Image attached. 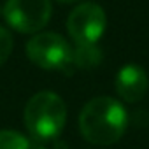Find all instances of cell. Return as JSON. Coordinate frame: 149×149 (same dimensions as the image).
Here are the masks:
<instances>
[{"mask_svg":"<svg viewBox=\"0 0 149 149\" xmlns=\"http://www.w3.org/2000/svg\"><path fill=\"white\" fill-rule=\"evenodd\" d=\"M51 0H7L2 14L11 28L21 33H37L51 19Z\"/></svg>","mask_w":149,"mask_h":149,"instance_id":"cell-4","label":"cell"},{"mask_svg":"<svg viewBox=\"0 0 149 149\" xmlns=\"http://www.w3.org/2000/svg\"><path fill=\"white\" fill-rule=\"evenodd\" d=\"M30 149H47V147H44V146H39V144H37V146H33V147H30Z\"/></svg>","mask_w":149,"mask_h":149,"instance_id":"cell-11","label":"cell"},{"mask_svg":"<svg viewBox=\"0 0 149 149\" xmlns=\"http://www.w3.org/2000/svg\"><path fill=\"white\" fill-rule=\"evenodd\" d=\"M28 60L44 70H67L72 65V47L54 32L35 33L25 46Z\"/></svg>","mask_w":149,"mask_h":149,"instance_id":"cell-3","label":"cell"},{"mask_svg":"<svg viewBox=\"0 0 149 149\" xmlns=\"http://www.w3.org/2000/svg\"><path fill=\"white\" fill-rule=\"evenodd\" d=\"M102 49L97 44H76L72 49V65L76 68H95L102 63Z\"/></svg>","mask_w":149,"mask_h":149,"instance_id":"cell-7","label":"cell"},{"mask_svg":"<svg viewBox=\"0 0 149 149\" xmlns=\"http://www.w3.org/2000/svg\"><path fill=\"white\" fill-rule=\"evenodd\" d=\"M147 86H149L147 74L137 63H128L121 67L116 76V81H114L118 97L128 104H135L142 100L147 91Z\"/></svg>","mask_w":149,"mask_h":149,"instance_id":"cell-6","label":"cell"},{"mask_svg":"<svg viewBox=\"0 0 149 149\" xmlns=\"http://www.w3.org/2000/svg\"><path fill=\"white\" fill-rule=\"evenodd\" d=\"M0 149H30V142L21 132L0 130Z\"/></svg>","mask_w":149,"mask_h":149,"instance_id":"cell-8","label":"cell"},{"mask_svg":"<svg viewBox=\"0 0 149 149\" xmlns=\"http://www.w3.org/2000/svg\"><path fill=\"white\" fill-rule=\"evenodd\" d=\"M61 4H74V2H81V0H58Z\"/></svg>","mask_w":149,"mask_h":149,"instance_id":"cell-10","label":"cell"},{"mask_svg":"<svg viewBox=\"0 0 149 149\" xmlns=\"http://www.w3.org/2000/svg\"><path fill=\"white\" fill-rule=\"evenodd\" d=\"M0 14H2V7H0Z\"/></svg>","mask_w":149,"mask_h":149,"instance_id":"cell-12","label":"cell"},{"mask_svg":"<svg viewBox=\"0 0 149 149\" xmlns=\"http://www.w3.org/2000/svg\"><path fill=\"white\" fill-rule=\"evenodd\" d=\"M128 125V114L121 102L112 97L91 98L79 114L81 135L95 146H111L118 142Z\"/></svg>","mask_w":149,"mask_h":149,"instance_id":"cell-1","label":"cell"},{"mask_svg":"<svg viewBox=\"0 0 149 149\" xmlns=\"http://www.w3.org/2000/svg\"><path fill=\"white\" fill-rule=\"evenodd\" d=\"M107 26L104 9L95 2H83L67 18V32L76 44H97Z\"/></svg>","mask_w":149,"mask_h":149,"instance_id":"cell-5","label":"cell"},{"mask_svg":"<svg viewBox=\"0 0 149 149\" xmlns=\"http://www.w3.org/2000/svg\"><path fill=\"white\" fill-rule=\"evenodd\" d=\"M13 47H14V39H13L11 32L6 26H0V67L9 60Z\"/></svg>","mask_w":149,"mask_h":149,"instance_id":"cell-9","label":"cell"},{"mask_svg":"<svg viewBox=\"0 0 149 149\" xmlns=\"http://www.w3.org/2000/svg\"><path fill=\"white\" fill-rule=\"evenodd\" d=\"M23 121L35 140L56 139L67 121V105L54 91H39L26 102Z\"/></svg>","mask_w":149,"mask_h":149,"instance_id":"cell-2","label":"cell"}]
</instances>
